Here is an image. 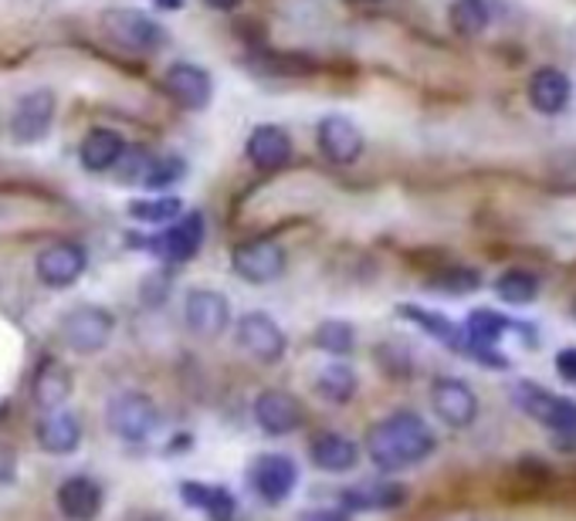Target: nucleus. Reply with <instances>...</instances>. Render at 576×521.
<instances>
[{"mask_svg": "<svg viewBox=\"0 0 576 521\" xmlns=\"http://www.w3.org/2000/svg\"><path fill=\"white\" fill-rule=\"evenodd\" d=\"M435 430L418 413H393L367 433V454L380 471H403L431 458Z\"/></svg>", "mask_w": 576, "mask_h": 521, "instance_id": "1", "label": "nucleus"}, {"mask_svg": "<svg viewBox=\"0 0 576 521\" xmlns=\"http://www.w3.org/2000/svg\"><path fill=\"white\" fill-rule=\"evenodd\" d=\"M102 35L136 55H156L163 45H167V31H163L149 14L136 11V8H113L102 14Z\"/></svg>", "mask_w": 576, "mask_h": 521, "instance_id": "2", "label": "nucleus"}, {"mask_svg": "<svg viewBox=\"0 0 576 521\" xmlns=\"http://www.w3.org/2000/svg\"><path fill=\"white\" fill-rule=\"evenodd\" d=\"M113 328H116L113 315L99 305H78L61 318V338L68 342V350L81 356L102 353L113 338Z\"/></svg>", "mask_w": 576, "mask_h": 521, "instance_id": "3", "label": "nucleus"}, {"mask_svg": "<svg viewBox=\"0 0 576 521\" xmlns=\"http://www.w3.org/2000/svg\"><path fill=\"white\" fill-rule=\"evenodd\" d=\"M106 423H109V430L116 433V438H123L129 444H139L156 430L159 413H156V403L146 393H119L106 410Z\"/></svg>", "mask_w": 576, "mask_h": 521, "instance_id": "4", "label": "nucleus"}, {"mask_svg": "<svg viewBox=\"0 0 576 521\" xmlns=\"http://www.w3.org/2000/svg\"><path fill=\"white\" fill-rule=\"evenodd\" d=\"M86 265H89L86 247L75 244V240H55V244H48V247L38 254V260H35V275H38V282L48 285V288H68V285H75V282L81 278Z\"/></svg>", "mask_w": 576, "mask_h": 521, "instance_id": "5", "label": "nucleus"}, {"mask_svg": "<svg viewBox=\"0 0 576 521\" xmlns=\"http://www.w3.org/2000/svg\"><path fill=\"white\" fill-rule=\"evenodd\" d=\"M237 345L258 363H279L289 350V338L265 312H252L237 322Z\"/></svg>", "mask_w": 576, "mask_h": 521, "instance_id": "6", "label": "nucleus"}, {"mask_svg": "<svg viewBox=\"0 0 576 521\" xmlns=\"http://www.w3.org/2000/svg\"><path fill=\"white\" fill-rule=\"evenodd\" d=\"M516 403L526 416L539 420L543 426L553 430H576V406L556 393H549L539 383H519L516 386Z\"/></svg>", "mask_w": 576, "mask_h": 521, "instance_id": "7", "label": "nucleus"}, {"mask_svg": "<svg viewBox=\"0 0 576 521\" xmlns=\"http://www.w3.org/2000/svg\"><path fill=\"white\" fill-rule=\"evenodd\" d=\"M234 272L241 282L269 285L285 272V250L275 240H248L234 250Z\"/></svg>", "mask_w": 576, "mask_h": 521, "instance_id": "8", "label": "nucleus"}, {"mask_svg": "<svg viewBox=\"0 0 576 521\" xmlns=\"http://www.w3.org/2000/svg\"><path fill=\"white\" fill-rule=\"evenodd\" d=\"M163 89H167L174 96L177 106L184 109H207L211 99H214V81H211V71L201 68V65H191V61H177L167 68V75H163Z\"/></svg>", "mask_w": 576, "mask_h": 521, "instance_id": "9", "label": "nucleus"}, {"mask_svg": "<svg viewBox=\"0 0 576 521\" xmlns=\"http://www.w3.org/2000/svg\"><path fill=\"white\" fill-rule=\"evenodd\" d=\"M184 322L201 338H217L231 325V302L221 292L197 288L184 302Z\"/></svg>", "mask_w": 576, "mask_h": 521, "instance_id": "10", "label": "nucleus"}, {"mask_svg": "<svg viewBox=\"0 0 576 521\" xmlns=\"http://www.w3.org/2000/svg\"><path fill=\"white\" fill-rule=\"evenodd\" d=\"M315 142H319V153L329 159V163H357L360 153H363V132L353 119L346 116H325L315 129Z\"/></svg>", "mask_w": 576, "mask_h": 521, "instance_id": "11", "label": "nucleus"}, {"mask_svg": "<svg viewBox=\"0 0 576 521\" xmlns=\"http://www.w3.org/2000/svg\"><path fill=\"white\" fill-rule=\"evenodd\" d=\"M55 122V96L48 89L28 92L11 112V136L25 146L41 142Z\"/></svg>", "mask_w": 576, "mask_h": 521, "instance_id": "12", "label": "nucleus"}, {"mask_svg": "<svg viewBox=\"0 0 576 521\" xmlns=\"http://www.w3.org/2000/svg\"><path fill=\"white\" fill-rule=\"evenodd\" d=\"M431 406H435L438 420L455 426V430L471 426L478 416V400H475L471 386L461 380H451V376H445L431 386Z\"/></svg>", "mask_w": 576, "mask_h": 521, "instance_id": "13", "label": "nucleus"}, {"mask_svg": "<svg viewBox=\"0 0 576 521\" xmlns=\"http://www.w3.org/2000/svg\"><path fill=\"white\" fill-rule=\"evenodd\" d=\"M248 478H252L255 494H258L265 504H282V501L292 494L299 471H295V464H292L289 458H282V454H265V458H258V461L252 464Z\"/></svg>", "mask_w": 576, "mask_h": 521, "instance_id": "14", "label": "nucleus"}, {"mask_svg": "<svg viewBox=\"0 0 576 521\" xmlns=\"http://www.w3.org/2000/svg\"><path fill=\"white\" fill-rule=\"evenodd\" d=\"M201 244H204V217L187 214L174 227H167V234H159L149 247L156 250V257L170 260V265H184V260H191L201 250Z\"/></svg>", "mask_w": 576, "mask_h": 521, "instance_id": "15", "label": "nucleus"}, {"mask_svg": "<svg viewBox=\"0 0 576 521\" xmlns=\"http://www.w3.org/2000/svg\"><path fill=\"white\" fill-rule=\"evenodd\" d=\"M255 420L265 433L272 438H285V433L299 430L302 423V406L292 393L285 390H265L258 400H255Z\"/></svg>", "mask_w": 576, "mask_h": 521, "instance_id": "16", "label": "nucleus"}, {"mask_svg": "<svg viewBox=\"0 0 576 521\" xmlns=\"http://www.w3.org/2000/svg\"><path fill=\"white\" fill-rule=\"evenodd\" d=\"M244 153H248V159H252L255 169L275 173V169H282L292 159V139L279 126H258L248 136V146H244Z\"/></svg>", "mask_w": 576, "mask_h": 521, "instance_id": "17", "label": "nucleus"}, {"mask_svg": "<svg viewBox=\"0 0 576 521\" xmlns=\"http://www.w3.org/2000/svg\"><path fill=\"white\" fill-rule=\"evenodd\" d=\"M573 99V85L559 68H539L529 78V106L543 116H559Z\"/></svg>", "mask_w": 576, "mask_h": 521, "instance_id": "18", "label": "nucleus"}, {"mask_svg": "<svg viewBox=\"0 0 576 521\" xmlns=\"http://www.w3.org/2000/svg\"><path fill=\"white\" fill-rule=\"evenodd\" d=\"M309 458L319 471L343 474V471L357 468L360 448L350 438H343V433H315V438L309 441Z\"/></svg>", "mask_w": 576, "mask_h": 521, "instance_id": "19", "label": "nucleus"}, {"mask_svg": "<svg viewBox=\"0 0 576 521\" xmlns=\"http://www.w3.org/2000/svg\"><path fill=\"white\" fill-rule=\"evenodd\" d=\"M58 508L71 521H92L102 511V488L86 474H75L58 488Z\"/></svg>", "mask_w": 576, "mask_h": 521, "instance_id": "20", "label": "nucleus"}, {"mask_svg": "<svg viewBox=\"0 0 576 521\" xmlns=\"http://www.w3.org/2000/svg\"><path fill=\"white\" fill-rule=\"evenodd\" d=\"M38 444L48 454H71L81 444V426L78 416L68 410H48L38 423Z\"/></svg>", "mask_w": 576, "mask_h": 521, "instance_id": "21", "label": "nucleus"}, {"mask_svg": "<svg viewBox=\"0 0 576 521\" xmlns=\"http://www.w3.org/2000/svg\"><path fill=\"white\" fill-rule=\"evenodd\" d=\"M126 153V139L116 129H92L78 146L81 166L92 173H106L119 163V156Z\"/></svg>", "mask_w": 576, "mask_h": 521, "instance_id": "22", "label": "nucleus"}, {"mask_svg": "<svg viewBox=\"0 0 576 521\" xmlns=\"http://www.w3.org/2000/svg\"><path fill=\"white\" fill-rule=\"evenodd\" d=\"M31 393H35V403L41 410H61V403L71 396V376L61 363H41V370L35 373V383H31Z\"/></svg>", "mask_w": 576, "mask_h": 521, "instance_id": "23", "label": "nucleus"}, {"mask_svg": "<svg viewBox=\"0 0 576 521\" xmlns=\"http://www.w3.org/2000/svg\"><path fill=\"white\" fill-rule=\"evenodd\" d=\"M403 498H407V491L393 481H363L343 494V501L353 511H387V508H397Z\"/></svg>", "mask_w": 576, "mask_h": 521, "instance_id": "24", "label": "nucleus"}, {"mask_svg": "<svg viewBox=\"0 0 576 521\" xmlns=\"http://www.w3.org/2000/svg\"><path fill=\"white\" fill-rule=\"evenodd\" d=\"M315 393L329 403H346L357 393V373L350 366H325L315 376Z\"/></svg>", "mask_w": 576, "mask_h": 521, "instance_id": "25", "label": "nucleus"}, {"mask_svg": "<svg viewBox=\"0 0 576 521\" xmlns=\"http://www.w3.org/2000/svg\"><path fill=\"white\" fill-rule=\"evenodd\" d=\"M180 494H184V501H187L191 508H204V511H211L217 521H227V518L234 514V498H231L224 488L184 484V488H180Z\"/></svg>", "mask_w": 576, "mask_h": 521, "instance_id": "26", "label": "nucleus"}, {"mask_svg": "<svg viewBox=\"0 0 576 521\" xmlns=\"http://www.w3.org/2000/svg\"><path fill=\"white\" fill-rule=\"evenodd\" d=\"M496 295H499L502 302H509V305H529V302H536V298H539V278H536V275H529V272L512 268V272L499 275V282H496Z\"/></svg>", "mask_w": 576, "mask_h": 521, "instance_id": "27", "label": "nucleus"}, {"mask_svg": "<svg viewBox=\"0 0 576 521\" xmlns=\"http://www.w3.org/2000/svg\"><path fill=\"white\" fill-rule=\"evenodd\" d=\"M184 173H187V163H184L180 156H174V153H167V156H153V159H149V169H146L143 187H149V190H167V187H174V184L184 180Z\"/></svg>", "mask_w": 576, "mask_h": 521, "instance_id": "28", "label": "nucleus"}, {"mask_svg": "<svg viewBox=\"0 0 576 521\" xmlns=\"http://www.w3.org/2000/svg\"><path fill=\"white\" fill-rule=\"evenodd\" d=\"M400 315H403V318H410V322H418L424 332L438 335L445 345H451V350H465L461 332H458L448 318H441V315H435V312H424V308H414V305H403V308H400Z\"/></svg>", "mask_w": 576, "mask_h": 521, "instance_id": "29", "label": "nucleus"}, {"mask_svg": "<svg viewBox=\"0 0 576 521\" xmlns=\"http://www.w3.org/2000/svg\"><path fill=\"white\" fill-rule=\"evenodd\" d=\"M506 328H509V322L502 315H496V312H488V308L471 312L468 315V325H465V332H468V338L475 345H496Z\"/></svg>", "mask_w": 576, "mask_h": 521, "instance_id": "30", "label": "nucleus"}, {"mask_svg": "<svg viewBox=\"0 0 576 521\" xmlns=\"http://www.w3.org/2000/svg\"><path fill=\"white\" fill-rule=\"evenodd\" d=\"M180 200L177 197H153V200H136L129 204V217L139 224H167L174 217H180Z\"/></svg>", "mask_w": 576, "mask_h": 521, "instance_id": "31", "label": "nucleus"}, {"mask_svg": "<svg viewBox=\"0 0 576 521\" xmlns=\"http://www.w3.org/2000/svg\"><path fill=\"white\" fill-rule=\"evenodd\" d=\"M353 342H357V332L353 325L346 322H322L315 328V345L322 353H333V356H346L353 350Z\"/></svg>", "mask_w": 576, "mask_h": 521, "instance_id": "32", "label": "nucleus"}, {"mask_svg": "<svg viewBox=\"0 0 576 521\" xmlns=\"http://www.w3.org/2000/svg\"><path fill=\"white\" fill-rule=\"evenodd\" d=\"M451 24H455V31H458V35L475 38V35H481V31H485V24H488V11H485L481 0H458V4L451 8Z\"/></svg>", "mask_w": 576, "mask_h": 521, "instance_id": "33", "label": "nucleus"}, {"mask_svg": "<svg viewBox=\"0 0 576 521\" xmlns=\"http://www.w3.org/2000/svg\"><path fill=\"white\" fill-rule=\"evenodd\" d=\"M149 153L146 149H126L119 156V163L113 166L119 173V184H143L146 180V169H149Z\"/></svg>", "mask_w": 576, "mask_h": 521, "instance_id": "34", "label": "nucleus"}, {"mask_svg": "<svg viewBox=\"0 0 576 521\" xmlns=\"http://www.w3.org/2000/svg\"><path fill=\"white\" fill-rule=\"evenodd\" d=\"M478 285H481L478 272H468V268H451V272H445V275L435 278V288L445 292V295H468Z\"/></svg>", "mask_w": 576, "mask_h": 521, "instance_id": "35", "label": "nucleus"}, {"mask_svg": "<svg viewBox=\"0 0 576 521\" xmlns=\"http://www.w3.org/2000/svg\"><path fill=\"white\" fill-rule=\"evenodd\" d=\"M556 370L566 376V380H576V350H566L556 356Z\"/></svg>", "mask_w": 576, "mask_h": 521, "instance_id": "36", "label": "nucleus"}, {"mask_svg": "<svg viewBox=\"0 0 576 521\" xmlns=\"http://www.w3.org/2000/svg\"><path fill=\"white\" fill-rule=\"evenodd\" d=\"M207 8H214V11H234L241 0H204Z\"/></svg>", "mask_w": 576, "mask_h": 521, "instance_id": "37", "label": "nucleus"}, {"mask_svg": "<svg viewBox=\"0 0 576 521\" xmlns=\"http://www.w3.org/2000/svg\"><path fill=\"white\" fill-rule=\"evenodd\" d=\"M180 4H184V0H156V8H167V11H174Z\"/></svg>", "mask_w": 576, "mask_h": 521, "instance_id": "38", "label": "nucleus"}]
</instances>
